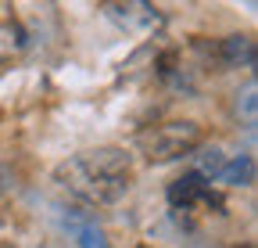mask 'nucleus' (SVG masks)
Returning <instances> with one entry per match:
<instances>
[{
  "mask_svg": "<svg viewBox=\"0 0 258 248\" xmlns=\"http://www.w3.org/2000/svg\"><path fill=\"white\" fill-rule=\"evenodd\" d=\"M54 180L61 191H69L86 205H115L129 191L133 166L122 147H93L64 159L54 169Z\"/></svg>",
  "mask_w": 258,
  "mask_h": 248,
  "instance_id": "nucleus-1",
  "label": "nucleus"
},
{
  "mask_svg": "<svg viewBox=\"0 0 258 248\" xmlns=\"http://www.w3.org/2000/svg\"><path fill=\"white\" fill-rule=\"evenodd\" d=\"M137 147L151 162H176L183 155H194L201 147V126L194 122H161L137 133Z\"/></svg>",
  "mask_w": 258,
  "mask_h": 248,
  "instance_id": "nucleus-2",
  "label": "nucleus"
},
{
  "mask_svg": "<svg viewBox=\"0 0 258 248\" xmlns=\"http://www.w3.org/2000/svg\"><path fill=\"white\" fill-rule=\"evenodd\" d=\"M169 205L172 209H183V212H194V209H222V198L212 183L198 173H183L179 180L169 183Z\"/></svg>",
  "mask_w": 258,
  "mask_h": 248,
  "instance_id": "nucleus-3",
  "label": "nucleus"
},
{
  "mask_svg": "<svg viewBox=\"0 0 258 248\" xmlns=\"http://www.w3.org/2000/svg\"><path fill=\"white\" fill-rule=\"evenodd\" d=\"M61 227L79 248H108V237L104 230L97 227V220L90 212H79V209H61Z\"/></svg>",
  "mask_w": 258,
  "mask_h": 248,
  "instance_id": "nucleus-4",
  "label": "nucleus"
},
{
  "mask_svg": "<svg viewBox=\"0 0 258 248\" xmlns=\"http://www.w3.org/2000/svg\"><path fill=\"white\" fill-rule=\"evenodd\" d=\"M104 11L122 29H154L161 22L158 8H151V4H104Z\"/></svg>",
  "mask_w": 258,
  "mask_h": 248,
  "instance_id": "nucleus-5",
  "label": "nucleus"
},
{
  "mask_svg": "<svg viewBox=\"0 0 258 248\" xmlns=\"http://www.w3.org/2000/svg\"><path fill=\"white\" fill-rule=\"evenodd\" d=\"M25 47H29L25 29L18 22H0V65H8L11 58L25 54Z\"/></svg>",
  "mask_w": 258,
  "mask_h": 248,
  "instance_id": "nucleus-6",
  "label": "nucleus"
},
{
  "mask_svg": "<svg viewBox=\"0 0 258 248\" xmlns=\"http://www.w3.org/2000/svg\"><path fill=\"white\" fill-rule=\"evenodd\" d=\"M219 180L233 183V187H251V183H254V159H251V155H233V159H226Z\"/></svg>",
  "mask_w": 258,
  "mask_h": 248,
  "instance_id": "nucleus-7",
  "label": "nucleus"
},
{
  "mask_svg": "<svg viewBox=\"0 0 258 248\" xmlns=\"http://www.w3.org/2000/svg\"><path fill=\"white\" fill-rule=\"evenodd\" d=\"M222 58L230 65H254V40L247 36H230L222 43Z\"/></svg>",
  "mask_w": 258,
  "mask_h": 248,
  "instance_id": "nucleus-8",
  "label": "nucleus"
},
{
  "mask_svg": "<svg viewBox=\"0 0 258 248\" xmlns=\"http://www.w3.org/2000/svg\"><path fill=\"white\" fill-rule=\"evenodd\" d=\"M222 166H226V155H222L219 147H208V151H201V155H198V169H194V173L205 176V180L212 183V180H219Z\"/></svg>",
  "mask_w": 258,
  "mask_h": 248,
  "instance_id": "nucleus-9",
  "label": "nucleus"
},
{
  "mask_svg": "<svg viewBox=\"0 0 258 248\" xmlns=\"http://www.w3.org/2000/svg\"><path fill=\"white\" fill-rule=\"evenodd\" d=\"M237 112H244V122H247V130H254V79L244 86V97L237 101Z\"/></svg>",
  "mask_w": 258,
  "mask_h": 248,
  "instance_id": "nucleus-10",
  "label": "nucleus"
},
{
  "mask_svg": "<svg viewBox=\"0 0 258 248\" xmlns=\"http://www.w3.org/2000/svg\"><path fill=\"white\" fill-rule=\"evenodd\" d=\"M0 187H4V169H0Z\"/></svg>",
  "mask_w": 258,
  "mask_h": 248,
  "instance_id": "nucleus-11",
  "label": "nucleus"
}]
</instances>
